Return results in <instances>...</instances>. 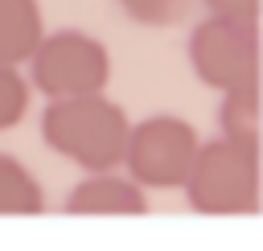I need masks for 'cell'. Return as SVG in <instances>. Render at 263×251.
Returning a JSON list of instances; mask_svg holds the SVG:
<instances>
[{"mask_svg":"<svg viewBox=\"0 0 263 251\" xmlns=\"http://www.w3.org/2000/svg\"><path fill=\"white\" fill-rule=\"evenodd\" d=\"M132 119L107 95L58 99L41 111V140L62 160L78 165L82 173H111L123 165Z\"/></svg>","mask_w":263,"mask_h":251,"instance_id":"cell-1","label":"cell"},{"mask_svg":"<svg viewBox=\"0 0 263 251\" xmlns=\"http://www.w3.org/2000/svg\"><path fill=\"white\" fill-rule=\"evenodd\" d=\"M181 189L193 214H210V218L259 214L263 210V152L230 144L222 136L201 140Z\"/></svg>","mask_w":263,"mask_h":251,"instance_id":"cell-2","label":"cell"},{"mask_svg":"<svg viewBox=\"0 0 263 251\" xmlns=\"http://www.w3.org/2000/svg\"><path fill=\"white\" fill-rule=\"evenodd\" d=\"M189 70L201 86L226 95L238 86H263V29L259 21L205 16L189 33Z\"/></svg>","mask_w":263,"mask_h":251,"instance_id":"cell-3","label":"cell"},{"mask_svg":"<svg viewBox=\"0 0 263 251\" xmlns=\"http://www.w3.org/2000/svg\"><path fill=\"white\" fill-rule=\"evenodd\" d=\"M111 82V53L86 29H45L41 45L29 58V86L41 91L49 103L107 95Z\"/></svg>","mask_w":263,"mask_h":251,"instance_id":"cell-4","label":"cell"},{"mask_svg":"<svg viewBox=\"0 0 263 251\" xmlns=\"http://www.w3.org/2000/svg\"><path fill=\"white\" fill-rule=\"evenodd\" d=\"M201 148V136L189 119L181 115H148L140 123H132L127 132V148H123V173L148 193V189H181L193 156Z\"/></svg>","mask_w":263,"mask_h":251,"instance_id":"cell-5","label":"cell"},{"mask_svg":"<svg viewBox=\"0 0 263 251\" xmlns=\"http://www.w3.org/2000/svg\"><path fill=\"white\" fill-rule=\"evenodd\" d=\"M144 210H148V193L119 169L86 173L66 193V214H82V218H140Z\"/></svg>","mask_w":263,"mask_h":251,"instance_id":"cell-6","label":"cell"},{"mask_svg":"<svg viewBox=\"0 0 263 251\" xmlns=\"http://www.w3.org/2000/svg\"><path fill=\"white\" fill-rule=\"evenodd\" d=\"M45 37V12L37 0H0V66H21Z\"/></svg>","mask_w":263,"mask_h":251,"instance_id":"cell-7","label":"cell"},{"mask_svg":"<svg viewBox=\"0 0 263 251\" xmlns=\"http://www.w3.org/2000/svg\"><path fill=\"white\" fill-rule=\"evenodd\" d=\"M218 136L263 152V86L226 91L218 103Z\"/></svg>","mask_w":263,"mask_h":251,"instance_id":"cell-8","label":"cell"},{"mask_svg":"<svg viewBox=\"0 0 263 251\" xmlns=\"http://www.w3.org/2000/svg\"><path fill=\"white\" fill-rule=\"evenodd\" d=\"M41 210H45V189L33 177V169L12 152H0V214L33 218Z\"/></svg>","mask_w":263,"mask_h":251,"instance_id":"cell-9","label":"cell"},{"mask_svg":"<svg viewBox=\"0 0 263 251\" xmlns=\"http://www.w3.org/2000/svg\"><path fill=\"white\" fill-rule=\"evenodd\" d=\"M119 12L140 29H173L189 16L197 0H115Z\"/></svg>","mask_w":263,"mask_h":251,"instance_id":"cell-10","label":"cell"},{"mask_svg":"<svg viewBox=\"0 0 263 251\" xmlns=\"http://www.w3.org/2000/svg\"><path fill=\"white\" fill-rule=\"evenodd\" d=\"M29 78L21 74V66H0V132L16 128L29 111Z\"/></svg>","mask_w":263,"mask_h":251,"instance_id":"cell-11","label":"cell"},{"mask_svg":"<svg viewBox=\"0 0 263 251\" xmlns=\"http://www.w3.org/2000/svg\"><path fill=\"white\" fill-rule=\"evenodd\" d=\"M205 16H234V21H259L263 0H197Z\"/></svg>","mask_w":263,"mask_h":251,"instance_id":"cell-12","label":"cell"}]
</instances>
